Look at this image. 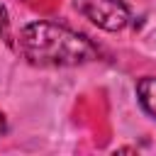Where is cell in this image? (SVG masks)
Here are the masks:
<instances>
[{"label":"cell","mask_w":156,"mask_h":156,"mask_svg":"<svg viewBox=\"0 0 156 156\" xmlns=\"http://www.w3.org/2000/svg\"><path fill=\"white\" fill-rule=\"evenodd\" d=\"M136 98H139V105L144 107V112L156 119V78H151V76L141 78L136 83Z\"/></svg>","instance_id":"obj_3"},{"label":"cell","mask_w":156,"mask_h":156,"mask_svg":"<svg viewBox=\"0 0 156 156\" xmlns=\"http://www.w3.org/2000/svg\"><path fill=\"white\" fill-rule=\"evenodd\" d=\"M17 49L29 63L44 66V68L46 66H51V68L80 66L98 56V49L88 37H83L63 24L41 22V20L22 27V32L17 37Z\"/></svg>","instance_id":"obj_1"},{"label":"cell","mask_w":156,"mask_h":156,"mask_svg":"<svg viewBox=\"0 0 156 156\" xmlns=\"http://www.w3.org/2000/svg\"><path fill=\"white\" fill-rule=\"evenodd\" d=\"M76 10L105 32H119L129 24V10L122 0H76Z\"/></svg>","instance_id":"obj_2"},{"label":"cell","mask_w":156,"mask_h":156,"mask_svg":"<svg viewBox=\"0 0 156 156\" xmlns=\"http://www.w3.org/2000/svg\"><path fill=\"white\" fill-rule=\"evenodd\" d=\"M5 129H7V124H5V115L0 112V136L5 134Z\"/></svg>","instance_id":"obj_5"},{"label":"cell","mask_w":156,"mask_h":156,"mask_svg":"<svg viewBox=\"0 0 156 156\" xmlns=\"http://www.w3.org/2000/svg\"><path fill=\"white\" fill-rule=\"evenodd\" d=\"M5 29H7V10L0 5V34H2Z\"/></svg>","instance_id":"obj_4"}]
</instances>
